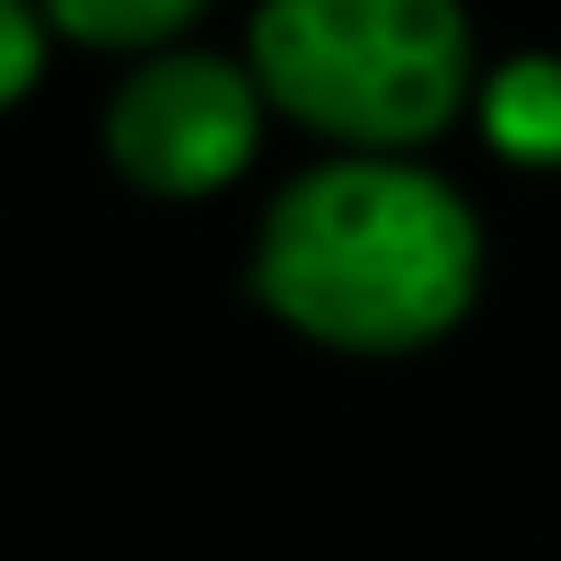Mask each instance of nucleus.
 Segmentation results:
<instances>
[{"mask_svg":"<svg viewBox=\"0 0 561 561\" xmlns=\"http://www.w3.org/2000/svg\"><path fill=\"white\" fill-rule=\"evenodd\" d=\"M254 298L333 351H421L482 280V228L456 184L394 149H351L280 184L254 237Z\"/></svg>","mask_w":561,"mask_h":561,"instance_id":"1","label":"nucleus"},{"mask_svg":"<svg viewBox=\"0 0 561 561\" xmlns=\"http://www.w3.org/2000/svg\"><path fill=\"white\" fill-rule=\"evenodd\" d=\"M272 105L351 149H412L473 96V26L456 0H263L245 35Z\"/></svg>","mask_w":561,"mask_h":561,"instance_id":"2","label":"nucleus"},{"mask_svg":"<svg viewBox=\"0 0 561 561\" xmlns=\"http://www.w3.org/2000/svg\"><path fill=\"white\" fill-rule=\"evenodd\" d=\"M263 105L272 88L254 79V61H219V53H149L114 105H105V149L123 167V184L140 193H167V202H193V193H219L254 167L263 149Z\"/></svg>","mask_w":561,"mask_h":561,"instance_id":"3","label":"nucleus"},{"mask_svg":"<svg viewBox=\"0 0 561 561\" xmlns=\"http://www.w3.org/2000/svg\"><path fill=\"white\" fill-rule=\"evenodd\" d=\"M482 131L517 167H561V61L552 53L500 61L491 88H482Z\"/></svg>","mask_w":561,"mask_h":561,"instance_id":"4","label":"nucleus"},{"mask_svg":"<svg viewBox=\"0 0 561 561\" xmlns=\"http://www.w3.org/2000/svg\"><path fill=\"white\" fill-rule=\"evenodd\" d=\"M210 0H44L53 35L70 44H96V53H149L167 35H184Z\"/></svg>","mask_w":561,"mask_h":561,"instance_id":"5","label":"nucleus"},{"mask_svg":"<svg viewBox=\"0 0 561 561\" xmlns=\"http://www.w3.org/2000/svg\"><path fill=\"white\" fill-rule=\"evenodd\" d=\"M44 0H0V96L18 105L26 88H35V70H44Z\"/></svg>","mask_w":561,"mask_h":561,"instance_id":"6","label":"nucleus"}]
</instances>
